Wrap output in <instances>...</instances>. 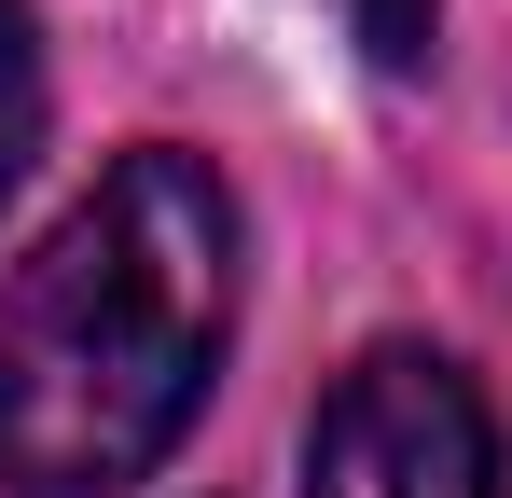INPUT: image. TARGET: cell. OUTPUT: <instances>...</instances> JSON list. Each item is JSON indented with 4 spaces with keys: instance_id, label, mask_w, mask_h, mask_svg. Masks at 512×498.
Segmentation results:
<instances>
[{
    "instance_id": "cell-3",
    "label": "cell",
    "mask_w": 512,
    "mask_h": 498,
    "mask_svg": "<svg viewBox=\"0 0 512 498\" xmlns=\"http://www.w3.org/2000/svg\"><path fill=\"white\" fill-rule=\"evenodd\" d=\"M28 153H42V42H28V14L0 0V194L28 180Z\"/></svg>"
},
{
    "instance_id": "cell-1",
    "label": "cell",
    "mask_w": 512,
    "mask_h": 498,
    "mask_svg": "<svg viewBox=\"0 0 512 498\" xmlns=\"http://www.w3.org/2000/svg\"><path fill=\"white\" fill-rule=\"evenodd\" d=\"M236 332L222 166L139 139L0 291V498H111L167 457Z\"/></svg>"
},
{
    "instance_id": "cell-2",
    "label": "cell",
    "mask_w": 512,
    "mask_h": 498,
    "mask_svg": "<svg viewBox=\"0 0 512 498\" xmlns=\"http://www.w3.org/2000/svg\"><path fill=\"white\" fill-rule=\"evenodd\" d=\"M305 498H499V415L443 346H374L305 429Z\"/></svg>"
},
{
    "instance_id": "cell-4",
    "label": "cell",
    "mask_w": 512,
    "mask_h": 498,
    "mask_svg": "<svg viewBox=\"0 0 512 498\" xmlns=\"http://www.w3.org/2000/svg\"><path fill=\"white\" fill-rule=\"evenodd\" d=\"M333 14L374 70H429V42H443V0H333Z\"/></svg>"
}]
</instances>
